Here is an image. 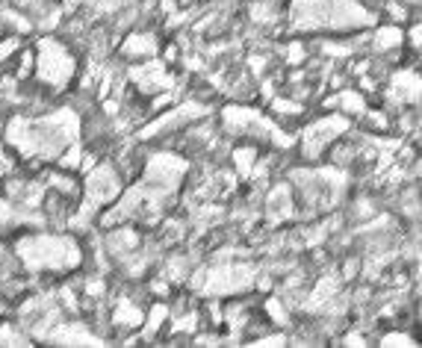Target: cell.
Instances as JSON below:
<instances>
[{
	"mask_svg": "<svg viewBox=\"0 0 422 348\" xmlns=\"http://www.w3.org/2000/svg\"><path fill=\"white\" fill-rule=\"evenodd\" d=\"M154 51H157V41L151 36H130L122 44V53H127V56H151Z\"/></svg>",
	"mask_w": 422,
	"mask_h": 348,
	"instance_id": "obj_10",
	"label": "cell"
},
{
	"mask_svg": "<svg viewBox=\"0 0 422 348\" xmlns=\"http://www.w3.org/2000/svg\"><path fill=\"white\" fill-rule=\"evenodd\" d=\"M21 6H36V4H41V0H18Z\"/></svg>",
	"mask_w": 422,
	"mask_h": 348,
	"instance_id": "obj_19",
	"label": "cell"
},
{
	"mask_svg": "<svg viewBox=\"0 0 422 348\" xmlns=\"http://www.w3.org/2000/svg\"><path fill=\"white\" fill-rule=\"evenodd\" d=\"M375 18L357 0H293L295 30H354Z\"/></svg>",
	"mask_w": 422,
	"mask_h": 348,
	"instance_id": "obj_2",
	"label": "cell"
},
{
	"mask_svg": "<svg viewBox=\"0 0 422 348\" xmlns=\"http://www.w3.org/2000/svg\"><path fill=\"white\" fill-rule=\"evenodd\" d=\"M0 257H4V248H0Z\"/></svg>",
	"mask_w": 422,
	"mask_h": 348,
	"instance_id": "obj_21",
	"label": "cell"
},
{
	"mask_svg": "<svg viewBox=\"0 0 422 348\" xmlns=\"http://www.w3.org/2000/svg\"><path fill=\"white\" fill-rule=\"evenodd\" d=\"M36 71L41 83H51L53 89H65L68 80L74 77V71H77V63L56 39H41L36 53Z\"/></svg>",
	"mask_w": 422,
	"mask_h": 348,
	"instance_id": "obj_4",
	"label": "cell"
},
{
	"mask_svg": "<svg viewBox=\"0 0 422 348\" xmlns=\"http://www.w3.org/2000/svg\"><path fill=\"white\" fill-rule=\"evenodd\" d=\"M133 77H136L148 92H160V89L169 86V80H165V74H162V65H157V63H145L142 68L133 71Z\"/></svg>",
	"mask_w": 422,
	"mask_h": 348,
	"instance_id": "obj_9",
	"label": "cell"
},
{
	"mask_svg": "<svg viewBox=\"0 0 422 348\" xmlns=\"http://www.w3.org/2000/svg\"><path fill=\"white\" fill-rule=\"evenodd\" d=\"M80 121L71 110H56L44 118H12L6 127V139L24 157L56 160L74 142Z\"/></svg>",
	"mask_w": 422,
	"mask_h": 348,
	"instance_id": "obj_1",
	"label": "cell"
},
{
	"mask_svg": "<svg viewBox=\"0 0 422 348\" xmlns=\"http://www.w3.org/2000/svg\"><path fill=\"white\" fill-rule=\"evenodd\" d=\"M0 342H6V345H30V340L21 337L12 325H4V328H0Z\"/></svg>",
	"mask_w": 422,
	"mask_h": 348,
	"instance_id": "obj_14",
	"label": "cell"
},
{
	"mask_svg": "<svg viewBox=\"0 0 422 348\" xmlns=\"http://www.w3.org/2000/svg\"><path fill=\"white\" fill-rule=\"evenodd\" d=\"M15 44H18V41H15V39H6L4 44H0V63H6V59L12 56V51H15Z\"/></svg>",
	"mask_w": 422,
	"mask_h": 348,
	"instance_id": "obj_18",
	"label": "cell"
},
{
	"mask_svg": "<svg viewBox=\"0 0 422 348\" xmlns=\"http://www.w3.org/2000/svg\"><path fill=\"white\" fill-rule=\"evenodd\" d=\"M349 127V121H345L343 115H334V118H322V121H316L313 127L305 130V154L313 160V157H319L322 150L337 139V136Z\"/></svg>",
	"mask_w": 422,
	"mask_h": 348,
	"instance_id": "obj_6",
	"label": "cell"
},
{
	"mask_svg": "<svg viewBox=\"0 0 422 348\" xmlns=\"http://www.w3.org/2000/svg\"><path fill=\"white\" fill-rule=\"evenodd\" d=\"M18 257L33 271H68L80 266V245L68 236H27L18 242Z\"/></svg>",
	"mask_w": 422,
	"mask_h": 348,
	"instance_id": "obj_3",
	"label": "cell"
},
{
	"mask_svg": "<svg viewBox=\"0 0 422 348\" xmlns=\"http://www.w3.org/2000/svg\"><path fill=\"white\" fill-rule=\"evenodd\" d=\"M248 283H251V271L245 266H222L219 271L210 275L207 292H234V290H243Z\"/></svg>",
	"mask_w": 422,
	"mask_h": 348,
	"instance_id": "obj_7",
	"label": "cell"
},
{
	"mask_svg": "<svg viewBox=\"0 0 422 348\" xmlns=\"http://www.w3.org/2000/svg\"><path fill=\"white\" fill-rule=\"evenodd\" d=\"M375 44H378L381 51L399 48V44H402V30H396V27H381L378 33H375Z\"/></svg>",
	"mask_w": 422,
	"mask_h": 348,
	"instance_id": "obj_11",
	"label": "cell"
},
{
	"mask_svg": "<svg viewBox=\"0 0 422 348\" xmlns=\"http://www.w3.org/2000/svg\"><path fill=\"white\" fill-rule=\"evenodd\" d=\"M275 110L281 115H298L301 112V107H298V103H293V101H275Z\"/></svg>",
	"mask_w": 422,
	"mask_h": 348,
	"instance_id": "obj_16",
	"label": "cell"
},
{
	"mask_svg": "<svg viewBox=\"0 0 422 348\" xmlns=\"http://www.w3.org/2000/svg\"><path fill=\"white\" fill-rule=\"evenodd\" d=\"M48 340H51V342H59V345H68V342H80V345H101V340H98V337H92L86 328L71 325V322H65V325H59L56 330H51Z\"/></svg>",
	"mask_w": 422,
	"mask_h": 348,
	"instance_id": "obj_8",
	"label": "cell"
},
{
	"mask_svg": "<svg viewBox=\"0 0 422 348\" xmlns=\"http://www.w3.org/2000/svg\"><path fill=\"white\" fill-rule=\"evenodd\" d=\"M381 342L384 345H414V340L408 334H387V337H381Z\"/></svg>",
	"mask_w": 422,
	"mask_h": 348,
	"instance_id": "obj_17",
	"label": "cell"
},
{
	"mask_svg": "<svg viewBox=\"0 0 422 348\" xmlns=\"http://www.w3.org/2000/svg\"><path fill=\"white\" fill-rule=\"evenodd\" d=\"M334 103H340V107L345 110V112H360L364 110V98H357L354 92H345L343 98H337Z\"/></svg>",
	"mask_w": 422,
	"mask_h": 348,
	"instance_id": "obj_15",
	"label": "cell"
},
{
	"mask_svg": "<svg viewBox=\"0 0 422 348\" xmlns=\"http://www.w3.org/2000/svg\"><path fill=\"white\" fill-rule=\"evenodd\" d=\"M0 160H4V148H0Z\"/></svg>",
	"mask_w": 422,
	"mask_h": 348,
	"instance_id": "obj_20",
	"label": "cell"
},
{
	"mask_svg": "<svg viewBox=\"0 0 422 348\" xmlns=\"http://www.w3.org/2000/svg\"><path fill=\"white\" fill-rule=\"evenodd\" d=\"M122 192V180H118L115 169L113 165H98V169L89 172V180H86V198H83V213L80 216H89L95 207H103V204H110L115 195Z\"/></svg>",
	"mask_w": 422,
	"mask_h": 348,
	"instance_id": "obj_5",
	"label": "cell"
},
{
	"mask_svg": "<svg viewBox=\"0 0 422 348\" xmlns=\"http://www.w3.org/2000/svg\"><path fill=\"white\" fill-rule=\"evenodd\" d=\"M115 319H118V325H124V328H136L145 316L136 310V307H130L127 301H122V307H118V313H115Z\"/></svg>",
	"mask_w": 422,
	"mask_h": 348,
	"instance_id": "obj_12",
	"label": "cell"
},
{
	"mask_svg": "<svg viewBox=\"0 0 422 348\" xmlns=\"http://www.w3.org/2000/svg\"><path fill=\"white\" fill-rule=\"evenodd\" d=\"M254 160H257V154H254V148H239L236 154H234V162H236L239 174H248V172H251V165H254Z\"/></svg>",
	"mask_w": 422,
	"mask_h": 348,
	"instance_id": "obj_13",
	"label": "cell"
}]
</instances>
